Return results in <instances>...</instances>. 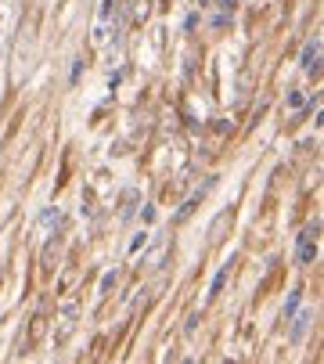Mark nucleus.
<instances>
[{"label": "nucleus", "instance_id": "1", "mask_svg": "<svg viewBox=\"0 0 324 364\" xmlns=\"http://www.w3.org/2000/svg\"><path fill=\"white\" fill-rule=\"evenodd\" d=\"M317 231H320V220H313V224H306L303 228V235H299V267H310L313 259H317Z\"/></svg>", "mask_w": 324, "mask_h": 364}, {"label": "nucleus", "instance_id": "2", "mask_svg": "<svg viewBox=\"0 0 324 364\" xmlns=\"http://www.w3.org/2000/svg\"><path fill=\"white\" fill-rule=\"evenodd\" d=\"M299 65H303V73L306 76H320V36H313L306 47H303V58H299Z\"/></svg>", "mask_w": 324, "mask_h": 364}, {"label": "nucleus", "instance_id": "3", "mask_svg": "<svg viewBox=\"0 0 324 364\" xmlns=\"http://www.w3.org/2000/svg\"><path fill=\"white\" fill-rule=\"evenodd\" d=\"M231 220H234V213H231V210L216 213V220H212V228H209V242H212V245H216V242H224V231L231 228Z\"/></svg>", "mask_w": 324, "mask_h": 364}, {"label": "nucleus", "instance_id": "4", "mask_svg": "<svg viewBox=\"0 0 324 364\" xmlns=\"http://www.w3.org/2000/svg\"><path fill=\"white\" fill-rule=\"evenodd\" d=\"M209 188H212V181H205V188H202V191H198V195H191V198H188V202H184V205H180V210H177V213H173V224H184V220H188V217H191V213H195V205H198V202H202V195H205V191H209Z\"/></svg>", "mask_w": 324, "mask_h": 364}, {"label": "nucleus", "instance_id": "5", "mask_svg": "<svg viewBox=\"0 0 324 364\" xmlns=\"http://www.w3.org/2000/svg\"><path fill=\"white\" fill-rule=\"evenodd\" d=\"M310 314H306V310H303V314H296V325H292V339H303L306 336V328H310Z\"/></svg>", "mask_w": 324, "mask_h": 364}, {"label": "nucleus", "instance_id": "6", "mask_svg": "<svg viewBox=\"0 0 324 364\" xmlns=\"http://www.w3.org/2000/svg\"><path fill=\"white\" fill-rule=\"evenodd\" d=\"M43 328H47V318H43V314H36V318H33V328H29V339H26V346H33V343L43 336Z\"/></svg>", "mask_w": 324, "mask_h": 364}, {"label": "nucleus", "instance_id": "7", "mask_svg": "<svg viewBox=\"0 0 324 364\" xmlns=\"http://www.w3.org/2000/svg\"><path fill=\"white\" fill-rule=\"evenodd\" d=\"M299 299H303V289H296L292 296H288V303H285V310H281V318H292L296 310H299Z\"/></svg>", "mask_w": 324, "mask_h": 364}, {"label": "nucleus", "instance_id": "8", "mask_svg": "<svg viewBox=\"0 0 324 364\" xmlns=\"http://www.w3.org/2000/svg\"><path fill=\"white\" fill-rule=\"evenodd\" d=\"M224 282H227V267H220V271H216V278H212V289H209V296H220Z\"/></svg>", "mask_w": 324, "mask_h": 364}, {"label": "nucleus", "instance_id": "9", "mask_svg": "<svg viewBox=\"0 0 324 364\" xmlns=\"http://www.w3.org/2000/svg\"><path fill=\"white\" fill-rule=\"evenodd\" d=\"M134 202H137V191L130 188V191L123 195V217H130V213H134Z\"/></svg>", "mask_w": 324, "mask_h": 364}, {"label": "nucleus", "instance_id": "10", "mask_svg": "<svg viewBox=\"0 0 324 364\" xmlns=\"http://www.w3.org/2000/svg\"><path fill=\"white\" fill-rule=\"evenodd\" d=\"M116 289V271H108V274H101V292H112Z\"/></svg>", "mask_w": 324, "mask_h": 364}, {"label": "nucleus", "instance_id": "11", "mask_svg": "<svg viewBox=\"0 0 324 364\" xmlns=\"http://www.w3.org/2000/svg\"><path fill=\"white\" fill-rule=\"evenodd\" d=\"M134 18H137V22H144V18H148V4H144V0H137V8H134Z\"/></svg>", "mask_w": 324, "mask_h": 364}, {"label": "nucleus", "instance_id": "12", "mask_svg": "<svg viewBox=\"0 0 324 364\" xmlns=\"http://www.w3.org/2000/svg\"><path fill=\"white\" fill-rule=\"evenodd\" d=\"M50 259H54V245H47V249H43V271H54Z\"/></svg>", "mask_w": 324, "mask_h": 364}, {"label": "nucleus", "instance_id": "13", "mask_svg": "<svg viewBox=\"0 0 324 364\" xmlns=\"http://www.w3.org/2000/svg\"><path fill=\"white\" fill-rule=\"evenodd\" d=\"M144 242H148V235L141 231V235H137V238L130 242V252H141V249H144Z\"/></svg>", "mask_w": 324, "mask_h": 364}, {"label": "nucleus", "instance_id": "14", "mask_svg": "<svg viewBox=\"0 0 324 364\" xmlns=\"http://www.w3.org/2000/svg\"><path fill=\"white\" fill-rule=\"evenodd\" d=\"M216 8H220V11H227V15H231V11L238 8V0H216Z\"/></svg>", "mask_w": 324, "mask_h": 364}, {"label": "nucleus", "instance_id": "15", "mask_svg": "<svg viewBox=\"0 0 324 364\" xmlns=\"http://www.w3.org/2000/svg\"><path fill=\"white\" fill-rule=\"evenodd\" d=\"M299 105H303V94L292 90V94H288V109H299Z\"/></svg>", "mask_w": 324, "mask_h": 364}, {"label": "nucleus", "instance_id": "16", "mask_svg": "<svg viewBox=\"0 0 324 364\" xmlns=\"http://www.w3.org/2000/svg\"><path fill=\"white\" fill-rule=\"evenodd\" d=\"M216 134H231V119H220V123H216Z\"/></svg>", "mask_w": 324, "mask_h": 364}, {"label": "nucleus", "instance_id": "17", "mask_svg": "<svg viewBox=\"0 0 324 364\" xmlns=\"http://www.w3.org/2000/svg\"><path fill=\"white\" fill-rule=\"evenodd\" d=\"M80 73H83V58H76V65H72V83L80 80Z\"/></svg>", "mask_w": 324, "mask_h": 364}, {"label": "nucleus", "instance_id": "18", "mask_svg": "<svg viewBox=\"0 0 324 364\" xmlns=\"http://www.w3.org/2000/svg\"><path fill=\"white\" fill-rule=\"evenodd\" d=\"M195 325H198V314H191V318H188V325H184V332L191 336V332H195Z\"/></svg>", "mask_w": 324, "mask_h": 364}]
</instances>
